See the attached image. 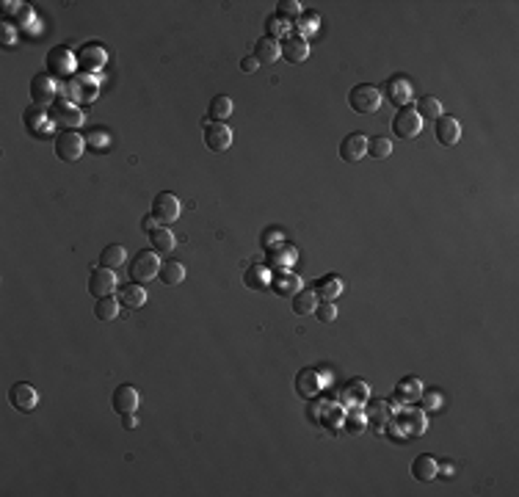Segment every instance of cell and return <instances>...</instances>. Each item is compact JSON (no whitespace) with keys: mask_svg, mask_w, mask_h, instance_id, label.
Instances as JSON below:
<instances>
[{"mask_svg":"<svg viewBox=\"0 0 519 497\" xmlns=\"http://www.w3.org/2000/svg\"><path fill=\"white\" fill-rule=\"evenodd\" d=\"M141 226H144V232H147V235H150V232H155V229H158V226H160V221H158V219H155V216H147V219H144V221H141Z\"/></svg>","mask_w":519,"mask_h":497,"instance_id":"cell-51","label":"cell"},{"mask_svg":"<svg viewBox=\"0 0 519 497\" xmlns=\"http://www.w3.org/2000/svg\"><path fill=\"white\" fill-rule=\"evenodd\" d=\"M180 199L172 194V191H160L158 197L152 199V216L158 219L160 224H174L180 219Z\"/></svg>","mask_w":519,"mask_h":497,"instance_id":"cell-8","label":"cell"},{"mask_svg":"<svg viewBox=\"0 0 519 497\" xmlns=\"http://www.w3.org/2000/svg\"><path fill=\"white\" fill-rule=\"evenodd\" d=\"M367 152H370V158L373 160H387L392 155V141L384 136L367 138Z\"/></svg>","mask_w":519,"mask_h":497,"instance_id":"cell-38","label":"cell"},{"mask_svg":"<svg viewBox=\"0 0 519 497\" xmlns=\"http://www.w3.org/2000/svg\"><path fill=\"white\" fill-rule=\"evenodd\" d=\"M50 119H53V122H58L64 130H78V127L86 122V113L80 111L75 103L61 100V103H56V108H53V113H50Z\"/></svg>","mask_w":519,"mask_h":497,"instance_id":"cell-9","label":"cell"},{"mask_svg":"<svg viewBox=\"0 0 519 497\" xmlns=\"http://www.w3.org/2000/svg\"><path fill=\"white\" fill-rule=\"evenodd\" d=\"M86 147L97 150V152L108 150V147H111V133H108V130H103V127H94V130L86 133Z\"/></svg>","mask_w":519,"mask_h":497,"instance_id":"cell-40","label":"cell"},{"mask_svg":"<svg viewBox=\"0 0 519 497\" xmlns=\"http://www.w3.org/2000/svg\"><path fill=\"white\" fill-rule=\"evenodd\" d=\"M342 426L351 431V434H362V431H365V426H367V414H365L360 407L351 409V412L342 417Z\"/></svg>","mask_w":519,"mask_h":497,"instance_id":"cell-41","label":"cell"},{"mask_svg":"<svg viewBox=\"0 0 519 497\" xmlns=\"http://www.w3.org/2000/svg\"><path fill=\"white\" fill-rule=\"evenodd\" d=\"M111 407L119 414H127V412H136L138 409V389L130 384H119L111 395Z\"/></svg>","mask_w":519,"mask_h":497,"instance_id":"cell-23","label":"cell"},{"mask_svg":"<svg viewBox=\"0 0 519 497\" xmlns=\"http://www.w3.org/2000/svg\"><path fill=\"white\" fill-rule=\"evenodd\" d=\"M301 288H304V282H301V276L293 271H282L271 279V291L276 295H295Z\"/></svg>","mask_w":519,"mask_h":497,"instance_id":"cell-27","label":"cell"},{"mask_svg":"<svg viewBox=\"0 0 519 497\" xmlns=\"http://www.w3.org/2000/svg\"><path fill=\"white\" fill-rule=\"evenodd\" d=\"M0 45L3 47L17 45V25H11V23L0 25Z\"/></svg>","mask_w":519,"mask_h":497,"instance_id":"cell-47","label":"cell"},{"mask_svg":"<svg viewBox=\"0 0 519 497\" xmlns=\"http://www.w3.org/2000/svg\"><path fill=\"white\" fill-rule=\"evenodd\" d=\"M78 67V58H75V53L69 50V47H53V50H47V58H45V69L47 75L56 80V78H67L72 75Z\"/></svg>","mask_w":519,"mask_h":497,"instance_id":"cell-4","label":"cell"},{"mask_svg":"<svg viewBox=\"0 0 519 497\" xmlns=\"http://www.w3.org/2000/svg\"><path fill=\"white\" fill-rule=\"evenodd\" d=\"M307 56H310L307 39H301V36H288V39L282 42V58H285L288 64H304Z\"/></svg>","mask_w":519,"mask_h":497,"instance_id":"cell-25","label":"cell"},{"mask_svg":"<svg viewBox=\"0 0 519 497\" xmlns=\"http://www.w3.org/2000/svg\"><path fill=\"white\" fill-rule=\"evenodd\" d=\"M271 268L266 263H251L243 271V285L248 291H266V288H271Z\"/></svg>","mask_w":519,"mask_h":497,"instance_id":"cell-22","label":"cell"},{"mask_svg":"<svg viewBox=\"0 0 519 497\" xmlns=\"http://www.w3.org/2000/svg\"><path fill=\"white\" fill-rule=\"evenodd\" d=\"M116 291V276L111 268H94L89 276V293L94 298H105Z\"/></svg>","mask_w":519,"mask_h":497,"instance_id":"cell-19","label":"cell"},{"mask_svg":"<svg viewBox=\"0 0 519 497\" xmlns=\"http://www.w3.org/2000/svg\"><path fill=\"white\" fill-rule=\"evenodd\" d=\"M125 260H127V251L125 246H119V244H111V246L103 248V254H100V266L103 268H119V266H125Z\"/></svg>","mask_w":519,"mask_h":497,"instance_id":"cell-33","label":"cell"},{"mask_svg":"<svg viewBox=\"0 0 519 497\" xmlns=\"http://www.w3.org/2000/svg\"><path fill=\"white\" fill-rule=\"evenodd\" d=\"M367 401H370V387H367V382H362V379H351L348 384L342 387V392H340V404L345 409L365 407Z\"/></svg>","mask_w":519,"mask_h":497,"instance_id":"cell-17","label":"cell"},{"mask_svg":"<svg viewBox=\"0 0 519 497\" xmlns=\"http://www.w3.org/2000/svg\"><path fill=\"white\" fill-rule=\"evenodd\" d=\"M83 150H86V136H80L78 130H61L56 136V155L58 160H80L83 158Z\"/></svg>","mask_w":519,"mask_h":497,"instance_id":"cell-5","label":"cell"},{"mask_svg":"<svg viewBox=\"0 0 519 497\" xmlns=\"http://www.w3.org/2000/svg\"><path fill=\"white\" fill-rule=\"evenodd\" d=\"M207 116H210V122H224V119H229L232 116V100L226 94H216L210 100V105H207Z\"/></svg>","mask_w":519,"mask_h":497,"instance_id":"cell-32","label":"cell"},{"mask_svg":"<svg viewBox=\"0 0 519 497\" xmlns=\"http://www.w3.org/2000/svg\"><path fill=\"white\" fill-rule=\"evenodd\" d=\"M260 69V61L254 58V56H246V58H241V72H246V75H254Z\"/></svg>","mask_w":519,"mask_h":497,"instance_id":"cell-49","label":"cell"},{"mask_svg":"<svg viewBox=\"0 0 519 497\" xmlns=\"http://www.w3.org/2000/svg\"><path fill=\"white\" fill-rule=\"evenodd\" d=\"M392 133H395V138H404V141H411L423 133V116L414 111V105H407L392 116Z\"/></svg>","mask_w":519,"mask_h":497,"instance_id":"cell-3","label":"cell"},{"mask_svg":"<svg viewBox=\"0 0 519 497\" xmlns=\"http://www.w3.org/2000/svg\"><path fill=\"white\" fill-rule=\"evenodd\" d=\"M105 61H108V53H105V47H100V45H86L83 47V53H80L83 75L100 78V69L105 67Z\"/></svg>","mask_w":519,"mask_h":497,"instance_id":"cell-20","label":"cell"},{"mask_svg":"<svg viewBox=\"0 0 519 497\" xmlns=\"http://www.w3.org/2000/svg\"><path fill=\"white\" fill-rule=\"evenodd\" d=\"M97 89H100V78H94V75H75V78H69L67 83L61 86V97L67 100V103H91V100H97Z\"/></svg>","mask_w":519,"mask_h":497,"instance_id":"cell-1","label":"cell"},{"mask_svg":"<svg viewBox=\"0 0 519 497\" xmlns=\"http://www.w3.org/2000/svg\"><path fill=\"white\" fill-rule=\"evenodd\" d=\"M367 155V136L365 133H348L340 141V158L345 163H357Z\"/></svg>","mask_w":519,"mask_h":497,"instance_id":"cell-18","label":"cell"},{"mask_svg":"<svg viewBox=\"0 0 519 497\" xmlns=\"http://www.w3.org/2000/svg\"><path fill=\"white\" fill-rule=\"evenodd\" d=\"M411 475H414L417 481L429 483V481H434V478L439 475V461H436L434 456H429V453L414 456V461H411Z\"/></svg>","mask_w":519,"mask_h":497,"instance_id":"cell-26","label":"cell"},{"mask_svg":"<svg viewBox=\"0 0 519 497\" xmlns=\"http://www.w3.org/2000/svg\"><path fill=\"white\" fill-rule=\"evenodd\" d=\"M276 17H282V20H298L301 17V3L298 0H279L276 3Z\"/></svg>","mask_w":519,"mask_h":497,"instance_id":"cell-42","label":"cell"},{"mask_svg":"<svg viewBox=\"0 0 519 497\" xmlns=\"http://www.w3.org/2000/svg\"><path fill=\"white\" fill-rule=\"evenodd\" d=\"M116 298H119V304H122L125 310H141V307L147 304L150 293H147V291H144V288L136 282V285H125V288L119 291Z\"/></svg>","mask_w":519,"mask_h":497,"instance_id":"cell-29","label":"cell"},{"mask_svg":"<svg viewBox=\"0 0 519 497\" xmlns=\"http://www.w3.org/2000/svg\"><path fill=\"white\" fill-rule=\"evenodd\" d=\"M266 28H268V36H271V39H276V42H279V39H282V36H285V39H288V31H290V28H293V25L288 23V20H282V17H276V14H273V17H268V23H266Z\"/></svg>","mask_w":519,"mask_h":497,"instance_id":"cell-43","label":"cell"},{"mask_svg":"<svg viewBox=\"0 0 519 497\" xmlns=\"http://www.w3.org/2000/svg\"><path fill=\"white\" fill-rule=\"evenodd\" d=\"M295 260H298V248L290 246V244H279V246L268 248L266 266L271 268V273H282V271H290V266H293Z\"/></svg>","mask_w":519,"mask_h":497,"instance_id":"cell-14","label":"cell"},{"mask_svg":"<svg viewBox=\"0 0 519 497\" xmlns=\"http://www.w3.org/2000/svg\"><path fill=\"white\" fill-rule=\"evenodd\" d=\"M260 244H263L266 251L273 248V246H279V244H285V232H282V226H268V229L260 235Z\"/></svg>","mask_w":519,"mask_h":497,"instance_id":"cell-44","label":"cell"},{"mask_svg":"<svg viewBox=\"0 0 519 497\" xmlns=\"http://www.w3.org/2000/svg\"><path fill=\"white\" fill-rule=\"evenodd\" d=\"M348 105L362 116H370L382 108V91L370 83H360L348 91Z\"/></svg>","mask_w":519,"mask_h":497,"instance_id":"cell-2","label":"cell"},{"mask_svg":"<svg viewBox=\"0 0 519 497\" xmlns=\"http://www.w3.org/2000/svg\"><path fill=\"white\" fill-rule=\"evenodd\" d=\"M150 244H152L155 251H172L177 241H174V235H172L169 226H158L155 232H150Z\"/></svg>","mask_w":519,"mask_h":497,"instance_id":"cell-37","label":"cell"},{"mask_svg":"<svg viewBox=\"0 0 519 497\" xmlns=\"http://www.w3.org/2000/svg\"><path fill=\"white\" fill-rule=\"evenodd\" d=\"M442 392H436V389H423V395H420V404L423 409H442Z\"/></svg>","mask_w":519,"mask_h":497,"instance_id":"cell-46","label":"cell"},{"mask_svg":"<svg viewBox=\"0 0 519 497\" xmlns=\"http://www.w3.org/2000/svg\"><path fill=\"white\" fill-rule=\"evenodd\" d=\"M439 470H442V475H453V464H439Z\"/></svg>","mask_w":519,"mask_h":497,"instance_id":"cell-52","label":"cell"},{"mask_svg":"<svg viewBox=\"0 0 519 497\" xmlns=\"http://www.w3.org/2000/svg\"><path fill=\"white\" fill-rule=\"evenodd\" d=\"M414 111L423 116V122H426V119H439V116L445 113L442 111V103H439L436 97H423V100L417 103V108H414Z\"/></svg>","mask_w":519,"mask_h":497,"instance_id":"cell-39","label":"cell"},{"mask_svg":"<svg viewBox=\"0 0 519 497\" xmlns=\"http://www.w3.org/2000/svg\"><path fill=\"white\" fill-rule=\"evenodd\" d=\"M313 291H315L318 298H323V301H335V298L342 293V279L335 276V273H326V276L318 279Z\"/></svg>","mask_w":519,"mask_h":497,"instance_id":"cell-30","label":"cell"},{"mask_svg":"<svg viewBox=\"0 0 519 497\" xmlns=\"http://www.w3.org/2000/svg\"><path fill=\"white\" fill-rule=\"evenodd\" d=\"M204 144L213 152H226L232 147V130L224 122H207L204 125Z\"/></svg>","mask_w":519,"mask_h":497,"instance_id":"cell-12","label":"cell"},{"mask_svg":"<svg viewBox=\"0 0 519 497\" xmlns=\"http://www.w3.org/2000/svg\"><path fill=\"white\" fill-rule=\"evenodd\" d=\"M395 401H401L404 407H411L414 401H420V395H423V382L417 379V376H407V379H401L398 387H395Z\"/></svg>","mask_w":519,"mask_h":497,"instance_id":"cell-24","label":"cell"},{"mask_svg":"<svg viewBox=\"0 0 519 497\" xmlns=\"http://www.w3.org/2000/svg\"><path fill=\"white\" fill-rule=\"evenodd\" d=\"M318 25H320L318 14H313V11H301V17H298V20L293 23L295 36H301V39L313 36V33H318Z\"/></svg>","mask_w":519,"mask_h":497,"instance_id":"cell-36","label":"cell"},{"mask_svg":"<svg viewBox=\"0 0 519 497\" xmlns=\"http://www.w3.org/2000/svg\"><path fill=\"white\" fill-rule=\"evenodd\" d=\"M398 426L404 429V434L409 436H420L426 431V412L414 407H404L401 414H398Z\"/></svg>","mask_w":519,"mask_h":497,"instance_id":"cell-21","label":"cell"},{"mask_svg":"<svg viewBox=\"0 0 519 497\" xmlns=\"http://www.w3.org/2000/svg\"><path fill=\"white\" fill-rule=\"evenodd\" d=\"M119 298H113V295H105V298H97V304H94V315L97 320H113V318L119 315Z\"/></svg>","mask_w":519,"mask_h":497,"instance_id":"cell-35","label":"cell"},{"mask_svg":"<svg viewBox=\"0 0 519 497\" xmlns=\"http://www.w3.org/2000/svg\"><path fill=\"white\" fill-rule=\"evenodd\" d=\"M158 276H160V282L169 285V288H172V285H180L182 279H185V266L177 263V260H169V263L160 266Z\"/></svg>","mask_w":519,"mask_h":497,"instance_id":"cell-34","label":"cell"},{"mask_svg":"<svg viewBox=\"0 0 519 497\" xmlns=\"http://www.w3.org/2000/svg\"><path fill=\"white\" fill-rule=\"evenodd\" d=\"M9 404L20 412H33L39 407V392L36 387L28 384V382H17V384L9 389Z\"/></svg>","mask_w":519,"mask_h":497,"instance_id":"cell-10","label":"cell"},{"mask_svg":"<svg viewBox=\"0 0 519 497\" xmlns=\"http://www.w3.org/2000/svg\"><path fill=\"white\" fill-rule=\"evenodd\" d=\"M56 94H58V86H56V80L47 72L31 78V100H33V105L45 108V105H50L56 100Z\"/></svg>","mask_w":519,"mask_h":497,"instance_id":"cell-11","label":"cell"},{"mask_svg":"<svg viewBox=\"0 0 519 497\" xmlns=\"http://www.w3.org/2000/svg\"><path fill=\"white\" fill-rule=\"evenodd\" d=\"M434 136L439 144H445V147H453V144H458L461 141V122L456 119V116H439V119H434Z\"/></svg>","mask_w":519,"mask_h":497,"instance_id":"cell-16","label":"cell"},{"mask_svg":"<svg viewBox=\"0 0 519 497\" xmlns=\"http://www.w3.org/2000/svg\"><path fill=\"white\" fill-rule=\"evenodd\" d=\"M160 271V260H158V251H150V248H144V251H138L136 257L130 260V276L136 279L138 285L141 282H150V279H155Z\"/></svg>","mask_w":519,"mask_h":497,"instance_id":"cell-6","label":"cell"},{"mask_svg":"<svg viewBox=\"0 0 519 497\" xmlns=\"http://www.w3.org/2000/svg\"><path fill=\"white\" fill-rule=\"evenodd\" d=\"M315 318L320 320V323H335V320H337V304H335V301H323V304H318Z\"/></svg>","mask_w":519,"mask_h":497,"instance_id":"cell-45","label":"cell"},{"mask_svg":"<svg viewBox=\"0 0 519 497\" xmlns=\"http://www.w3.org/2000/svg\"><path fill=\"white\" fill-rule=\"evenodd\" d=\"M367 412H370V420H376V423H384V420H387V401H373Z\"/></svg>","mask_w":519,"mask_h":497,"instance_id":"cell-48","label":"cell"},{"mask_svg":"<svg viewBox=\"0 0 519 497\" xmlns=\"http://www.w3.org/2000/svg\"><path fill=\"white\" fill-rule=\"evenodd\" d=\"M290 307H293L295 315H315V310H318V293H315V291H307V288H301V291H298V293L293 295Z\"/></svg>","mask_w":519,"mask_h":497,"instance_id":"cell-31","label":"cell"},{"mask_svg":"<svg viewBox=\"0 0 519 497\" xmlns=\"http://www.w3.org/2000/svg\"><path fill=\"white\" fill-rule=\"evenodd\" d=\"M254 58H257L260 64H273V61H279V58H282V42H276L271 36L257 39V45H254Z\"/></svg>","mask_w":519,"mask_h":497,"instance_id":"cell-28","label":"cell"},{"mask_svg":"<svg viewBox=\"0 0 519 497\" xmlns=\"http://www.w3.org/2000/svg\"><path fill=\"white\" fill-rule=\"evenodd\" d=\"M122 426H125V429H138L136 412H127V414H122Z\"/></svg>","mask_w":519,"mask_h":497,"instance_id":"cell-50","label":"cell"},{"mask_svg":"<svg viewBox=\"0 0 519 497\" xmlns=\"http://www.w3.org/2000/svg\"><path fill=\"white\" fill-rule=\"evenodd\" d=\"M329 384V376H323L315 367H304L298 376H295V392L307 401H313L315 395H320V389Z\"/></svg>","mask_w":519,"mask_h":497,"instance_id":"cell-7","label":"cell"},{"mask_svg":"<svg viewBox=\"0 0 519 497\" xmlns=\"http://www.w3.org/2000/svg\"><path fill=\"white\" fill-rule=\"evenodd\" d=\"M23 125H25V130H28L33 138H42L53 130V119H50V113H47L45 108H39V105H31V108L23 113Z\"/></svg>","mask_w":519,"mask_h":497,"instance_id":"cell-13","label":"cell"},{"mask_svg":"<svg viewBox=\"0 0 519 497\" xmlns=\"http://www.w3.org/2000/svg\"><path fill=\"white\" fill-rule=\"evenodd\" d=\"M384 94H387V100H389L392 105H398V108H407V105H411V100H414V89H411V83H409L407 78H401V75L387 80Z\"/></svg>","mask_w":519,"mask_h":497,"instance_id":"cell-15","label":"cell"}]
</instances>
